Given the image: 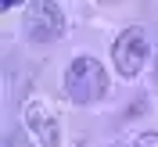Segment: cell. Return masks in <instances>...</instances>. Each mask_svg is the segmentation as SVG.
<instances>
[{"instance_id":"cell-1","label":"cell","mask_w":158,"mask_h":147,"mask_svg":"<svg viewBox=\"0 0 158 147\" xmlns=\"http://www.w3.org/2000/svg\"><path fill=\"white\" fill-rule=\"evenodd\" d=\"M65 90L76 104H97L108 93V68L97 58H76L65 68Z\"/></svg>"},{"instance_id":"cell-2","label":"cell","mask_w":158,"mask_h":147,"mask_svg":"<svg viewBox=\"0 0 158 147\" xmlns=\"http://www.w3.org/2000/svg\"><path fill=\"white\" fill-rule=\"evenodd\" d=\"M22 32L32 39V43H54L65 32V18H61L58 4H43V0H32L25 4V14H22Z\"/></svg>"},{"instance_id":"cell-3","label":"cell","mask_w":158,"mask_h":147,"mask_svg":"<svg viewBox=\"0 0 158 147\" xmlns=\"http://www.w3.org/2000/svg\"><path fill=\"white\" fill-rule=\"evenodd\" d=\"M111 61H115V68L122 72L126 79L140 76L144 65H148V32L140 29V25L122 29L118 39H115V47H111Z\"/></svg>"},{"instance_id":"cell-4","label":"cell","mask_w":158,"mask_h":147,"mask_svg":"<svg viewBox=\"0 0 158 147\" xmlns=\"http://www.w3.org/2000/svg\"><path fill=\"white\" fill-rule=\"evenodd\" d=\"M25 126L40 137V147H58V144H61V137H58V118L50 115L40 100H29V108H25Z\"/></svg>"},{"instance_id":"cell-5","label":"cell","mask_w":158,"mask_h":147,"mask_svg":"<svg viewBox=\"0 0 158 147\" xmlns=\"http://www.w3.org/2000/svg\"><path fill=\"white\" fill-rule=\"evenodd\" d=\"M7 147H29V140H25V133H22V129H15V133L7 137Z\"/></svg>"},{"instance_id":"cell-6","label":"cell","mask_w":158,"mask_h":147,"mask_svg":"<svg viewBox=\"0 0 158 147\" xmlns=\"http://www.w3.org/2000/svg\"><path fill=\"white\" fill-rule=\"evenodd\" d=\"M133 147H158V133H144V137H137Z\"/></svg>"},{"instance_id":"cell-7","label":"cell","mask_w":158,"mask_h":147,"mask_svg":"<svg viewBox=\"0 0 158 147\" xmlns=\"http://www.w3.org/2000/svg\"><path fill=\"white\" fill-rule=\"evenodd\" d=\"M115 147H122V144H115Z\"/></svg>"}]
</instances>
